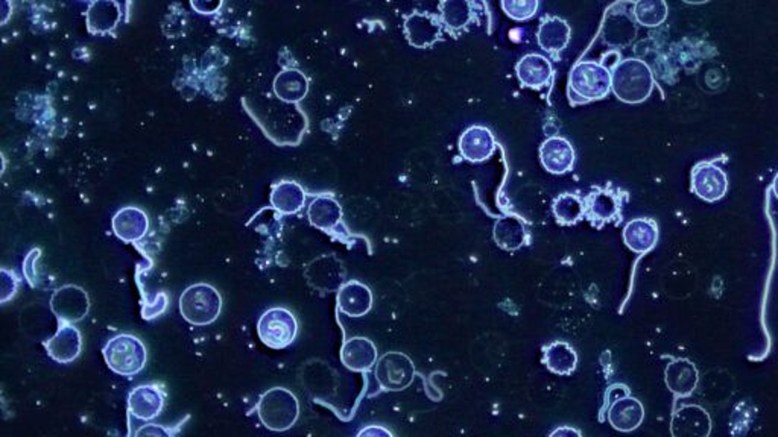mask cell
Here are the masks:
<instances>
[{
	"label": "cell",
	"instance_id": "cell-5",
	"mask_svg": "<svg viewBox=\"0 0 778 437\" xmlns=\"http://www.w3.org/2000/svg\"><path fill=\"white\" fill-rule=\"evenodd\" d=\"M569 92L581 102L606 98L611 92V72L595 61H581L571 69Z\"/></svg>",
	"mask_w": 778,
	"mask_h": 437
},
{
	"label": "cell",
	"instance_id": "cell-31",
	"mask_svg": "<svg viewBox=\"0 0 778 437\" xmlns=\"http://www.w3.org/2000/svg\"><path fill=\"white\" fill-rule=\"evenodd\" d=\"M632 14L639 25L657 28L665 23L669 10L665 0H637Z\"/></svg>",
	"mask_w": 778,
	"mask_h": 437
},
{
	"label": "cell",
	"instance_id": "cell-21",
	"mask_svg": "<svg viewBox=\"0 0 778 437\" xmlns=\"http://www.w3.org/2000/svg\"><path fill=\"white\" fill-rule=\"evenodd\" d=\"M516 74L522 85L527 89H542L551 81L553 69L551 61L543 55L531 54L523 57L516 66Z\"/></svg>",
	"mask_w": 778,
	"mask_h": 437
},
{
	"label": "cell",
	"instance_id": "cell-22",
	"mask_svg": "<svg viewBox=\"0 0 778 437\" xmlns=\"http://www.w3.org/2000/svg\"><path fill=\"white\" fill-rule=\"evenodd\" d=\"M270 202L272 208L280 214H296L305 206V188L296 181L277 182L272 186Z\"/></svg>",
	"mask_w": 778,
	"mask_h": 437
},
{
	"label": "cell",
	"instance_id": "cell-2",
	"mask_svg": "<svg viewBox=\"0 0 778 437\" xmlns=\"http://www.w3.org/2000/svg\"><path fill=\"white\" fill-rule=\"evenodd\" d=\"M257 415L263 427L271 432H287L300 418V403L296 393L286 388H272L261 395Z\"/></svg>",
	"mask_w": 778,
	"mask_h": 437
},
{
	"label": "cell",
	"instance_id": "cell-26",
	"mask_svg": "<svg viewBox=\"0 0 778 437\" xmlns=\"http://www.w3.org/2000/svg\"><path fill=\"white\" fill-rule=\"evenodd\" d=\"M543 363L551 372L557 375H570L578 366V355L575 349L566 342H553L543 349Z\"/></svg>",
	"mask_w": 778,
	"mask_h": 437
},
{
	"label": "cell",
	"instance_id": "cell-20",
	"mask_svg": "<svg viewBox=\"0 0 778 437\" xmlns=\"http://www.w3.org/2000/svg\"><path fill=\"white\" fill-rule=\"evenodd\" d=\"M659 240V226L652 219L639 217L626 223L623 228V241L636 254L650 252Z\"/></svg>",
	"mask_w": 778,
	"mask_h": 437
},
{
	"label": "cell",
	"instance_id": "cell-39",
	"mask_svg": "<svg viewBox=\"0 0 778 437\" xmlns=\"http://www.w3.org/2000/svg\"><path fill=\"white\" fill-rule=\"evenodd\" d=\"M551 436H581V433L571 427H560L551 433Z\"/></svg>",
	"mask_w": 778,
	"mask_h": 437
},
{
	"label": "cell",
	"instance_id": "cell-13",
	"mask_svg": "<svg viewBox=\"0 0 778 437\" xmlns=\"http://www.w3.org/2000/svg\"><path fill=\"white\" fill-rule=\"evenodd\" d=\"M459 153L467 162H482L496 153V138L485 127H472L459 137Z\"/></svg>",
	"mask_w": 778,
	"mask_h": 437
},
{
	"label": "cell",
	"instance_id": "cell-8",
	"mask_svg": "<svg viewBox=\"0 0 778 437\" xmlns=\"http://www.w3.org/2000/svg\"><path fill=\"white\" fill-rule=\"evenodd\" d=\"M50 310L58 318L59 322L75 324L84 319L89 313V295L78 285H63L52 295Z\"/></svg>",
	"mask_w": 778,
	"mask_h": 437
},
{
	"label": "cell",
	"instance_id": "cell-41",
	"mask_svg": "<svg viewBox=\"0 0 778 437\" xmlns=\"http://www.w3.org/2000/svg\"><path fill=\"white\" fill-rule=\"evenodd\" d=\"M685 4H690V5H700V4H705V2H709V0H685Z\"/></svg>",
	"mask_w": 778,
	"mask_h": 437
},
{
	"label": "cell",
	"instance_id": "cell-15",
	"mask_svg": "<svg viewBox=\"0 0 778 437\" xmlns=\"http://www.w3.org/2000/svg\"><path fill=\"white\" fill-rule=\"evenodd\" d=\"M114 234L125 243H137L146 236L149 230L148 214L138 206H125L114 214Z\"/></svg>",
	"mask_w": 778,
	"mask_h": 437
},
{
	"label": "cell",
	"instance_id": "cell-24",
	"mask_svg": "<svg viewBox=\"0 0 778 437\" xmlns=\"http://www.w3.org/2000/svg\"><path fill=\"white\" fill-rule=\"evenodd\" d=\"M335 258L332 257H321L318 260L314 261L305 270V276L309 284L314 285L315 289L320 290H336L342 285V266H335Z\"/></svg>",
	"mask_w": 778,
	"mask_h": 437
},
{
	"label": "cell",
	"instance_id": "cell-25",
	"mask_svg": "<svg viewBox=\"0 0 778 437\" xmlns=\"http://www.w3.org/2000/svg\"><path fill=\"white\" fill-rule=\"evenodd\" d=\"M120 6L114 0H94L87 11V26L92 34H107L120 22Z\"/></svg>",
	"mask_w": 778,
	"mask_h": 437
},
{
	"label": "cell",
	"instance_id": "cell-12",
	"mask_svg": "<svg viewBox=\"0 0 778 437\" xmlns=\"http://www.w3.org/2000/svg\"><path fill=\"white\" fill-rule=\"evenodd\" d=\"M164 408L162 389L154 384H140L128 395L129 415L138 421H153Z\"/></svg>",
	"mask_w": 778,
	"mask_h": 437
},
{
	"label": "cell",
	"instance_id": "cell-7",
	"mask_svg": "<svg viewBox=\"0 0 778 437\" xmlns=\"http://www.w3.org/2000/svg\"><path fill=\"white\" fill-rule=\"evenodd\" d=\"M376 379L386 392H402L415 379V364L406 354L389 351L376 363Z\"/></svg>",
	"mask_w": 778,
	"mask_h": 437
},
{
	"label": "cell",
	"instance_id": "cell-34",
	"mask_svg": "<svg viewBox=\"0 0 778 437\" xmlns=\"http://www.w3.org/2000/svg\"><path fill=\"white\" fill-rule=\"evenodd\" d=\"M502 10L517 22L531 19L538 11V0H502Z\"/></svg>",
	"mask_w": 778,
	"mask_h": 437
},
{
	"label": "cell",
	"instance_id": "cell-11",
	"mask_svg": "<svg viewBox=\"0 0 778 437\" xmlns=\"http://www.w3.org/2000/svg\"><path fill=\"white\" fill-rule=\"evenodd\" d=\"M404 35L411 46L419 49H428L441 39L443 25L435 15L426 13H414L404 20Z\"/></svg>",
	"mask_w": 778,
	"mask_h": 437
},
{
	"label": "cell",
	"instance_id": "cell-36",
	"mask_svg": "<svg viewBox=\"0 0 778 437\" xmlns=\"http://www.w3.org/2000/svg\"><path fill=\"white\" fill-rule=\"evenodd\" d=\"M190 4L199 14H213L221 8L222 0H190Z\"/></svg>",
	"mask_w": 778,
	"mask_h": 437
},
{
	"label": "cell",
	"instance_id": "cell-14",
	"mask_svg": "<svg viewBox=\"0 0 778 437\" xmlns=\"http://www.w3.org/2000/svg\"><path fill=\"white\" fill-rule=\"evenodd\" d=\"M338 309L349 318H362L373 309V293L359 281H347L338 289Z\"/></svg>",
	"mask_w": 778,
	"mask_h": 437
},
{
	"label": "cell",
	"instance_id": "cell-19",
	"mask_svg": "<svg viewBox=\"0 0 778 437\" xmlns=\"http://www.w3.org/2000/svg\"><path fill=\"white\" fill-rule=\"evenodd\" d=\"M307 219L316 230L333 232L342 221V206L331 195H320L307 206Z\"/></svg>",
	"mask_w": 778,
	"mask_h": 437
},
{
	"label": "cell",
	"instance_id": "cell-23",
	"mask_svg": "<svg viewBox=\"0 0 778 437\" xmlns=\"http://www.w3.org/2000/svg\"><path fill=\"white\" fill-rule=\"evenodd\" d=\"M494 241L505 251H517L527 240L526 226L514 214L499 217L494 223Z\"/></svg>",
	"mask_w": 778,
	"mask_h": 437
},
{
	"label": "cell",
	"instance_id": "cell-35",
	"mask_svg": "<svg viewBox=\"0 0 778 437\" xmlns=\"http://www.w3.org/2000/svg\"><path fill=\"white\" fill-rule=\"evenodd\" d=\"M17 289H19V278L14 272L2 269V302L10 301L15 295Z\"/></svg>",
	"mask_w": 778,
	"mask_h": 437
},
{
	"label": "cell",
	"instance_id": "cell-30",
	"mask_svg": "<svg viewBox=\"0 0 778 437\" xmlns=\"http://www.w3.org/2000/svg\"><path fill=\"white\" fill-rule=\"evenodd\" d=\"M439 13L448 30L459 31L473 20L474 8L472 0H443Z\"/></svg>",
	"mask_w": 778,
	"mask_h": 437
},
{
	"label": "cell",
	"instance_id": "cell-3",
	"mask_svg": "<svg viewBox=\"0 0 778 437\" xmlns=\"http://www.w3.org/2000/svg\"><path fill=\"white\" fill-rule=\"evenodd\" d=\"M102 354L110 371L120 377L137 375L148 362L146 346L133 335L114 336L105 344Z\"/></svg>",
	"mask_w": 778,
	"mask_h": 437
},
{
	"label": "cell",
	"instance_id": "cell-6",
	"mask_svg": "<svg viewBox=\"0 0 778 437\" xmlns=\"http://www.w3.org/2000/svg\"><path fill=\"white\" fill-rule=\"evenodd\" d=\"M259 339L272 349H285L298 335V322L292 311L283 307L266 310L257 322Z\"/></svg>",
	"mask_w": 778,
	"mask_h": 437
},
{
	"label": "cell",
	"instance_id": "cell-40",
	"mask_svg": "<svg viewBox=\"0 0 778 437\" xmlns=\"http://www.w3.org/2000/svg\"><path fill=\"white\" fill-rule=\"evenodd\" d=\"M773 190H774V195H775V197H777V199H778V173H777V175H775V178H774Z\"/></svg>",
	"mask_w": 778,
	"mask_h": 437
},
{
	"label": "cell",
	"instance_id": "cell-17",
	"mask_svg": "<svg viewBox=\"0 0 778 437\" xmlns=\"http://www.w3.org/2000/svg\"><path fill=\"white\" fill-rule=\"evenodd\" d=\"M645 418V408L641 401L630 395L617 397L608 408V423L617 432L630 433L641 427Z\"/></svg>",
	"mask_w": 778,
	"mask_h": 437
},
{
	"label": "cell",
	"instance_id": "cell-27",
	"mask_svg": "<svg viewBox=\"0 0 778 437\" xmlns=\"http://www.w3.org/2000/svg\"><path fill=\"white\" fill-rule=\"evenodd\" d=\"M309 92V83L300 70H285L277 74L274 81V93L286 103H296L305 98Z\"/></svg>",
	"mask_w": 778,
	"mask_h": 437
},
{
	"label": "cell",
	"instance_id": "cell-4",
	"mask_svg": "<svg viewBox=\"0 0 778 437\" xmlns=\"http://www.w3.org/2000/svg\"><path fill=\"white\" fill-rule=\"evenodd\" d=\"M222 298L213 285L199 283L182 292L180 296V313L182 319L195 327H206L221 315Z\"/></svg>",
	"mask_w": 778,
	"mask_h": 437
},
{
	"label": "cell",
	"instance_id": "cell-32",
	"mask_svg": "<svg viewBox=\"0 0 778 437\" xmlns=\"http://www.w3.org/2000/svg\"><path fill=\"white\" fill-rule=\"evenodd\" d=\"M552 213L562 225H573V223L581 221L584 213H586V205H584L581 197H577V195L564 193L553 201Z\"/></svg>",
	"mask_w": 778,
	"mask_h": 437
},
{
	"label": "cell",
	"instance_id": "cell-28",
	"mask_svg": "<svg viewBox=\"0 0 778 437\" xmlns=\"http://www.w3.org/2000/svg\"><path fill=\"white\" fill-rule=\"evenodd\" d=\"M538 45L546 52H560L569 45L570 39V26L566 20L560 17H549L543 22L537 34Z\"/></svg>",
	"mask_w": 778,
	"mask_h": 437
},
{
	"label": "cell",
	"instance_id": "cell-33",
	"mask_svg": "<svg viewBox=\"0 0 778 437\" xmlns=\"http://www.w3.org/2000/svg\"><path fill=\"white\" fill-rule=\"evenodd\" d=\"M587 216L593 221L606 222L616 216L619 202L611 193L599 192L587 199Z\"/></svg>",
	"mask_w": 778,
	"mask_h": 437
},
{
	"label": "cell",
	"instance_id": "cell-38",
	"mask_svg": "<svg viewBox=\"0 0 778 437\" xmlns=\"http://www.w3.org/2000/svg\"><path fill=\"white\" fill-rule=\"evenodd\" d=\"M360 437H391L393 436V433L386 430V428L380 427V425H370V427H365L364 430H360L359 432Z\"/></svg>",
	"mask_w": 778,
	"mask_h": 437
},
{
	"label": "cell",
	"instance_id": "cell-37",
	"mask_svg": "<svg viewBox=\"0 0 778 437\" xmlns=\"http://www.w3.org/2000/svg\"><path fill=\"white\" fill-rule=\"evenodd\" d=\"M171 434H172L171 430L157 424H148L136 432V436H171Z\"/></svg>",
	"mask_w": 778,
	"mask_h": 437
},
{
	"label": "cell",
	"instance_id": "cell-9",
	"mask_svg": "<svg viewBox=\"0 0 778 437\" xmlns=\"http://www.w3.org/2000/svg\"><path fill=\"white\" fill-rule=\"evenodd\" d=\"M692 192L707 202H716L729 192V178L713 162H700L692 170Z\"/></svg>",
	"mask_w": 778,
	"mask_h": 437
},
{
	"label": "cell",
	"instance_id": "cell-10",
	"mask_svg": "<svg viewBox=\"0 0 778 437\" xmlns=\"http://www.w3.org/2000/svg\"><path fill=\"white\" fill-rule=\"evenodd\" d=\"M50 359L59 364H69L78 359L83 351V336L74 324H59L57 333L45 344Z\"/></svg>",
	"mask_w": 778,
	"mask_h": 437
},
{
	"label": "cell",
	"instance_id": "cell-18",
	"mask_svg": "<svg viewBox=\"0 0 778 437\" xmlns=\"http://www.w3.org/2000/svg\"><path fill=\"white\" fill-rule=\"evenodd\" d=\"M377 348L367 337H351L340 348V362L353 372H367L377 363Z\"/></svg>",
	"mask_w": 778,
	"mask_h": 437
},
{
	"label": "cell",
	"instance_id": "cell-16",
	"mask_svg": "<svg viewBox=\"0 0 778 437\" xmlns=\"http://www.w3.org/2000/svg\"><path fill=\"white\" fill-rule=\"evenodd\" d=\"M540 162L546 172L553 175L570 172L575 164L573 146L566 138H547L540 148Z\"/></svg>",
	"mask_w": 778,
	"mask_h": 437
},
{
	"label": "cell",
	"instance_id": "cell-29",
	"mask_svg": "<svg viewBox=\"0 0 778 437\" xmlns=\"http://www.w3.org/2000/svg\"><path fill=\"white\" fill-rule=\"evenodd\" d=\"M666 383L676 395H689L698 383V372L689 360H676L666 369Z\"/></svg>",
	"mask_w": 778,
	"mask_h": 437
},
{
	"label": "cell",
	"instance_id": "cell-1",
	"mask_svg": "<svg viewBox=\"0 0 778 437\" xmlns=\"http://www.w3.org/2000/svg\"><path fill=\"white\" fill-rule=\"evenodd\" d=\"M654 74L641 59H623L611 70V90L622 102L641 103L654 90Z\"/></svg>",
	"mask_w": 778,
	"mask_h": 437
}]
</instances>
